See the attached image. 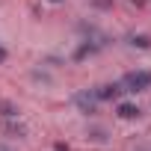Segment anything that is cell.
Segmentation results:
<instances>
[{
  "instance_id": "obj_1",
  "label": "cell",
  "mask_w": 151,
  "mask_h": 151,
  "mask_svg": "<svg viewBox=\"0 0 151 151\" xmlns=\"http://www.w3.org/2000/svg\"><path fill=\"white\" fill-rule=\"evenodd\" d=\"M148 86H151V71H127L122 77L124 92H145Z\"/></svg>"
},
{
  "instance_id": "obj_2",
  "label": "cell",
  "mask_w": 151,
  "mask_h": 151,
  "mask_svg": "<svg viewBox=\"0 0 151 151\" xmlns=\"http://www.w3.org/2000/svg\"><path fill=\"white\" fill-rule=\"evenodd\" d=\"M74 104H77V110H80L83 116H95V113H98V98H95V92H89V89H83V92L74 95Z\"/></svg>"
},
{
  "instance_id": "obj_3",
  "label": "cell",
  "mask_w": 151,
  "mask_h": 151,
  "mask_svg": "<svg viewBox=\"0 0 151 151\" xmlns=\"http://www.w3.org/2000/svg\"><path fill=\"white\" fill-rule=\"evenodd\" d=\"M95 92V98L98 101H119L122 98V83H104V86H98V89H92Z\"/></svg>"
},
{
  "instance_id": "obj_4",
  "label": "cell",
  "mask_w": 151,
  "mask_h": 151,
  "mask_svg": "<svg viewBox=\"0 0 151 151\" xmlns=\"http://www.w3.org/2000/svg\"><path fill=\"white\" fill-rule=\"evenodd\" d=\"M0 130H3L6 136H12V139H24V136H27V124L18 122V119H3Z\"/></svg>"
},
{
  "instance_id": "obj_5",
  "label": "cell",
  "mask_w": 151,
  "mask_h": 151,
  "mask_svg": "<svg viewBox=\"0 0 151 151\" xmlns=\"http://www.w3.org/2000/svg\"><path fill=\"white\" fill-rule=\"evenodd\" d=\"M104 45L101 42H95V39H83L80 42V47L74 50V62H80V59H86V56H92V53H98Z\"/></svg>"
},
{
  "instance_id": "obj_6",
  "label": "cell",
  "mask_w": 151,
  "mask_h": 151,
  "mask_svg": "<svg viewBox=\"0 0 151 151\" xmlns=\"http://www.w3.org/2000/svg\"><path fill=\"white\" fill-rule=\"evenodd\" d=\"M116 113H119V116H122V119H136V116H139V113H142V110H139V107H136V104H130V101H122V104H119V107H116Z\"/></svg>"
},
{
  "instance_id": "obj_7",
  "label": "cell",
  "mask_w": 151,
  "mask_h": 151,
  "mask_svg": "<svg viewBox=\"0 0 151 151\" xmlns=\"http://www.w3.org/2000/svg\"><path fill=\"white\" fill-rule=\"evenodd\" d=\"M127 45L148 50V47H151V39H148V36H142V33H130V36H127Z\"/></svg>"
},
{
  "instance_id": "obj_8",
  "label": "cell",
  "mask_w": 151,
  "mask_h": 151,
  "mask_svg": "<svg viewBox=\"0 0 151 151\" xmlns=\"http://www.w3.org/2000/svg\"><path fill=\"white\" fill-rule=\"evenodd\" d=\"M0 119H18V107L12 101H0Z\"/></svg>"
},
{
  "instance_id": "obj_9",
  "label": "cell",
  "mask_w": 151,
  "mask_h": 151,
  "mask_svg": "<svg viewBox=\"0 0 151 151\" xmlns=\"http://www.w3.org/2000/svg\"><path fill=\"white\" fill-rule=\"evenodd\" d=\"M89 139H95V142H107V130H104V127H92V130H89Z\"/></svg>"
},
{
  "instance_id": "obj_10",
  "label": "cell",
  "mask_w": 151,
  "mask_h": 151,
  "mask_svg": "<svg viewBox=\"0 0 151 151\" xmlns=\"http://www.w3.org/2000/svg\"><path fill=\"white\" fill-rule=\"evenodd\" d=\"M30 77H33V80H42V83H50V74H45V71H39V68L30 74Z\"/></svg>"
},
{
  "instance_id": "obj_11",
  "label": "cell",
  "mask_w": 151,
  "mask_h": 151,
  "mask_svg": "<svg viewBox=\"0 0 151 151\" xmlns=\"http://www.w3.org/2000/svg\"><path fill=\"white\" fill-rule=\"evenodd\" d=\"M92 6H95V9H110L113 0H92Z\"/></svg>"
},
{
  "instance_id": "obj_12",
  "label": "cell",
  "mask_w": 151,
  "mask_h": 151,
  "mask_svg": "<svg viewBox=\"0 0 151 151\" xmlns=\"http://www.w3.org/2000/svg\"><path fill=\"white\" fill-rule=\"evenodd\" d=\"M53 151H71V148H68L65 142H53Z\"/></svg>"
},
{
  "instance_id": "obj_13",
  "label": "cell",
  "mask_w": 151,
  "mask_h": 151,
  "mask_svg": "<svg viewBox=\"0 0 151 151\" xmlns=\"http://www.w3.org/2000/svg\"><path fill=\"white\" fill-rule=\"evenodd\" d=\"M6 56H9V53H6V47H0V65L6 62Z\"/></svg>"
},
{
  "instance_id": "obj_14",
  "label": "cell",
  "mask_w": 151,
  "mask_h": 151,
  "mask_svg": "<svg viewBox=\"0 0 151 151\" xmlns=\"http://www.w3.org/2000/svg\"><path fill=\"white\" fill-rule=\"evenodd\" d=\"M130 3H133V6H145V0H130Z\"/></svg>"
},
{
  "instance_id": "obj_15",
  "label": "cell",
  "mask_w": 151,
  "mask_h": 151,
  "mask_svg": "<svg viewBox=\"0 0 151 151\" xmlns=\"http://www.w3.org/2000/svg\"><path fill=\"white\" fill-rule=\"evenodd\" d=\"M0 151H12V148H9V145H0Z\"/></svg>"
},
{
  "instance_id": "obj_16",
  "label": "cell",
  "mask_w": 151,
  "mask_h": 151,
  "mask_svg": "<svg viewBox=\"0 0 151 151\" xmlns=\"http://www.w3.org/2000/svg\"><path fill=\"white\" fill-rule=\"evenodd\" d=\"M50 3H62V0H50Z\"/></svg>"
}]
</instances>
